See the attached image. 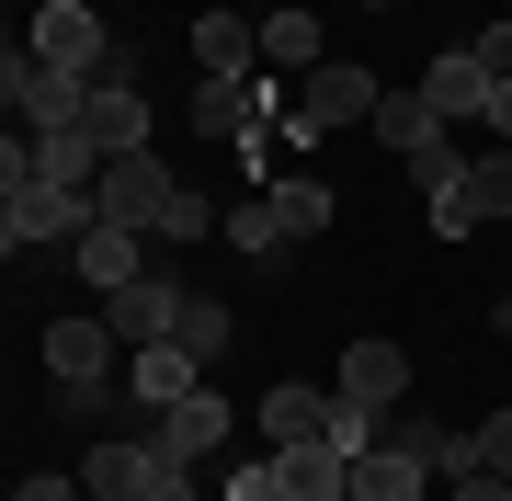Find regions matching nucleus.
I'll return each instance as SVG.
<instances>
[{
    "mask_svg": "<svg viewBox=\"0 0 512 501\" xmlns=\"http://www.w3.org/2000/svg\"><path fill=\"white\" fill-rule=\"evenodd\" d=\"M103 205L80 194V183H57V171H35V149H0V251H46V240H80Z\"/></svg>",
    "mask_w": 512,
    "mask_h": 501,
    "instance_id": "f257e3e1",
    "label": "nucleus"
},
{
    "mask_svg": "<svg viewBox=\"0 0 512 501\" xmlns=\"http://www.w3.org/2000/svg\"><path fill=\"white\" fill-rule=\"evenodd\" d=\"M376 103H387V80H376V69H353V57H319V69L296 80V114H285V149L308 160L319 137H342V126H376Z\"/></svg>",
    "mask_w": 512,
    "mask_h": 501,
    "instance_id": "f03ea898",
    "label": "nucleus"
},
{
    "mask_svg": "<svg viewBox=\"0 0 512 501\" xmlns=\"http://www.w3.org/2000/svg\"><path fill=\"white\" fill-rule=\"evenodd\" d=\"M251 422H262V445H274V456H285V445H342V456L376 445V422H365L342 388H296V376H285V388H262Z\"/></svg>",
    "mask_w": 512,
    "mask_h": 501,
    "instance_id": "7ed1b4c3",
    "label": "nucleus"
},
{
    "mask_svg": "<svg viewBox=\"0 0 512 501\" xmlns=\"http://www.w3.org/2000/svg\"><path fill=\"white\" fill-rule=\"evenodd\" d=\"M0 103H12V137H57V126L92 114V80H80V69H46L35 46H12V57H0Z\"/></svg>",
    "mask_w": 512,
    "mask_h": 501,
    "instance_id": "20e7f679",
    "label": "nucleus"
},
{
    "mask_svg": "<svg viewBox=\"0 0 512 501\" xmlns=\"http://www.w3.org/2000/svg\"><path fill=\"white\" fill-rule=\"evenodd\" d=\"M92 205H103L114 228H148V240H160V228H171V205H183V183H171V160L126 149V160H114L103 183H92Z\"/></svg>",
    "mask_w": 512,
    "mask_h": 501,
    "instance_id": "39448f33",
    "label": "nucleus"
},
{
    "mask_svg": "<svg viewBox=\"0 0 512 501\" xmlns=\"http://www.w3.org/2000/svg\"><path fill=\"white\" fill-rule=\"evenodd\" d=\"M285 92H274V69H251V80H194V137H251V126H285Z\"/></svg>",
    "mask_w": 512,
    "mask_h": 501,
    "instance_id": "423d86ee",
    "label": "nucleus"
},
{
    "mask_svg": "<svg viewBox=\"0 0 512 501\" xmlns=\"http://www.w3.org/2000/svg\"><path fill=\"white\" fill-rule=\"evenodd\" d=\"M23 46H35L46 69H80V80H103V69H114V35H103V12H92V0H46Z\"/></svg>",
    "mask_w": 512,
    "mask_h": 501,
    "instance_id": "0eeeda50",
    "label": "nucleus"
},
{
    "mask_svg": "<svg viewBox=\"0 0 512 501\" xmlns=\"http://www.w3.org/2000/svg\"><path fill=\"white\" fill-rule=\"evenodd\" d=\"M239 433V410L217 388H194V399H171L160 422H148V456H171V467H217V445Z\"/></svg>",
    "mask_w": 512,
    "mask_h": 501,
    "instance_id": "6e6552de",
    "label": "nucleus"
},
{
    "mask_svg": "<svg viewBox=\"0 0 512 501\" xmlns=\"http://www.w3.org/2000/svg\"><path fill=\"white\" fill-rule=\"evenodd\" d=\"M183 308H194V285H171L160 262L103 297V319H114V342H126V353H137V342H171V331H183Z\"/></svg>",
    "mask_w": 512,
    "mask_h": 501,
    "instance_id": "1a4fd4ad",
    "label": "nucleus"
},
{
    "mask_svg": "<svg viewBox=\"0 0 512 501\" xmlns=\"http://www.w3.org/2000/svg\"><path fill=\"white\" fill-rule=\"evenodd\" d=\"M342 399L365 410V422H387V410L410 399V353L399 342H342Z\"/></svg>",
    "mask_w": 512,
    "mask_h": 501,
    "instance_id": "9d476101",
    "label": "nucleus"
},
{
    "mask_svg": "<svg viewBox=\"0 0 512 501\" xmlns=\"http://www.w3.org/2000/svg\"><path fill=\"white\" fill-rule=\"evenodd\" d=\"M148 479H160L148 433H92V456H80V490L92 501H148Z\"/></svg>",
    "mask_w": 512,
    "mask_h": 501,
    "instance_id": "9b49d317",
    "label": "nucleus"
},
{
    "mask_svg": "<svg viewBox=\"0 0 512 501\" xmlns=\"http://www.w3.org/2000/svg\"><path fill=\"white\" fill-rule=\"evenodd\" d=\"M114 353H126L114 319H57V331H46V376H57V388H103Z\"/></svg>",
    "mask_w": 512,
    "mask_h": 501,
    "instance_id": "f8f14e48",
    "label": "nucleus"
},
{
    "mask_svg": "<svg viewBox=\"0 0 512 501\" xmlns=\"http://www.w3.org/2000/svg\"><path fill=\"white\" fill-rule=\"evenodd\" d=\"M80 126H92L103 149L126 160V149H148V137H160V103H148L137 80H92V114H80Z\"/></svg>",
    "mask_w": 512,
    "mask_h": 501,
    "instance_id": "ddd939ff",
    "label": "nucleus"
},
{
    "mask_svg": "<svg viewBox=\"0 0 512 501\" xmlns=\"http://www.w3.org/2000/svg\"><path fill=\"white\" fill-rule=\"evenodd\" d=\"M69 262H80V274H92L103 297H114V285H137V274H148V228H114V217H92V228L69 240Z\"/></svg>",
    "mask_w": 512,
    "mask_h": 501,
    "instance_id": "4468645a",
    "label": "nucleus"
},
{
    "mask_svg": "<svg viewBox=\"0 0 512 501\" xmlns=\"http://www.w3.org/2000/svg\"><path fill=\"white\" fill-rule=\"evenodd\" d=\"M194 69H205V80H251V69H262V23L194 12Z\"/></svg>",
    "mask_w": 512,
    "mask_h": 501,
    "instance_id": "2eb2a0df",
    "label": "nucleus"
},
{
    "mask_svg": "<svg viewBox=\"0 0 512 501\" xmlns=\"http://www.w3.org/2000/svg\"><path fill=\"white\" fill-rule=\"evenodd\" d=\"M433 479H444V467H421V456H399V445H387V433H376L365 456H353V501H421Z\"/></svg>",
    "mask_w": 512,
    "mask_h": 501,
    "instance_id": "dca6fc26",
    "label": "nucleus"
},
{
    "mask_svg": "<svg viewBox=\"0 0 512 501\" xmlns=\"http://www.w3.org/2000/svg\"><path fill=\"white\" fill-rule=\"evenodd\" d=\"M421 92H433L444 126H456V114H490V69H478V46H444L433 69H421Z\"/></svg>",
    "mask_w": 512,
    "mask_h": 501,
    "instance_id": "f3484780",
    "label": "nucleus"
},
{
    "mask_svg": "<svg viewBox=\"0 0 512 501\" xmlns=\"http://www.w3.org/2000/svg\"><path fill=\"white\" fill-rule=\"evenodd\" d=\"M262 205H274V217H285V240H319V228L342 217V194H330L319 171H285V183H262Z\"/></svg>",
    "mask_w": 512,
    "mask_h": 501,
    "instance_id": "a211bd4d",
    "label": "nucleus"
},
{
    "mask_svg": "<svg viewBox=\"0 0 512 501\" xmlns=\"http://www.w3.org/2000/svg\"><path fill=\"white\" fill-rule=\"evenodd\" d=\"M274 467H285L296 501H353V456H342V445H285Z\"/></svg>",
    "mask_w": 512,
    "mask_h": 501,
    "instance_id": "6ab92c4d",
    "label": "nucleus"
},
{
    "mask_svg": "<svg viewBox=\"0 0 512 501\" xmlns=\"http://www.w3.org/2000/svg\"><path fill=\"white\" fill-rule=\"evenodd\" d=\"M262 69H296V80L319 69V12H308V0H285V12H262Z\"/></svg>",
    "mask_w": 512,
    "mask_h": 501,
    "instance_id": "aec40b11",
    "label": "nucleus"
},
{
    "mask_svg": "<svg viewBox=\"0 0 512 501\" xmlns=\"http://www.w3.org/2000/svg\"><path fill=\"white\" fill-rule=\"evenodd\" d=\"M228 251H251V262H285L296 240H285V217H274V205L251 194V205H228Z\"/></svg>",
    "mask_w": 512,
    "mask_h": 501,
    "instance_id": "412c9836",
    "label": "nucleus"
},
{
    "mask_svg": "<svg viewBox=\"0 0 512 501\" xmlns=\"http://www.w3.org/2000/svg\"><path fill=\"white\" fill-rule=\"evenodd\" d=\"M228 331H239V308H228V297H194V308H183V331H171V342L217 365V353H228Z\"/></svg>",
    "mask_w": 512,
    "mask_h": 501,
    "instance_id": "4be33fe9",
    "label": "nucleus"
},
{
    "mask_svg": "<svg viewBox=\"0 0 512 501\" xmlns=\"http://www.w3.org/2000/svg\"><path fill=\"white\" fill-rule=\"evenodd\" d=\"M467 194H478V217H490V228H512V149L467 160Z\"/></svg>",
    "mask_w": 512,
    "mask_h": 501,
    "instance_id": "5701e85b",
    "label": "nucleus"
},
{
    "mask_svg": "<svg viewBox=\"0 0 512 501\" xmlns=\"http://www.w3.org/2000/svg\"><path fill=\"white\" fill-rule=\"evenodd\" d=\"M478 228H490V217H478L467 171H456V183H433V240H478Z\"/></svg>",
    "mask_w": 512,
    "mask_h": 501,
    "instance_id": "b1692460",
    "label": "nucleus"
},
{
    "mask_svg": "<svg viewBox=\"0 0 512 501\" xmlns=\"http://www.w3.org/2000/svg\"><path fill=\"white\" fill-rule=\"evenodd\" d=\"M228 501H296V490H285L274 456H239V467H228Z\"/></svg>",
    "mask_w": 512,
    "mask_h": 501,
    "instance_id": "393cba45",
    "label": "nucleus"
},
{
    "mask_svg": "<svg viewBox=\"0 0 512 501\" xmlns=\"http://www.w3.org/2000/svg\"><path fill=\"white\" fill-rule=\"evenodd\" d=\"M57 422H69V433H92V422H126V410H114L103 388H57Z\"/></svg>",
    "mask_w": 512,
    "mask_h": 501,
    "instance_id": "a878e982",
    "label": "nucleus"
},
{
    "mask_svg": "<svg viewBox=\"0 0 512 501\" xmlns=\"http://www.w3.org/2000/svg\"><path fill=\"white\" fill-rule=\"evenodd\" d=\"M444 501H512L501 467H444Z\"/></svg>",
    "mask_w": 512,
    "mask_h": 501,
    "instance_id": "bb28decb",
    "label": "nucleus"
},
{
    "mask_svg": "<svg viewBox=\"0 0 512 501\" xmlns=\"http://www.w3.org/2000/svg\"><path fill=\"white\" fill-rule=\"evenodd\" d=\"M467 445H478V467H501V479H512V410H490V422H478Z\"/></svg>",
    "mask_w": 512,
    "mask_h": 501,
    "instance_id": "cd10ccee",
    "label": "nucleus"
},
{
    "mask_svg": "<svg viewBox=\"0 0 512 501\" xmlns=\"http://www.w3.org/2000/svg\"><path fill=\"white\" fill-rule=\"evenodd\" d=\"M12 501H92V490H80V467H35V479H23Z\"/></svg>",
    "mask_w": 512,
    "mask_h": 501,
    "instance_id": "c85d7f7f",
    "label": "nucleus"
},
{
    "mask_svg": "<svg viewBox=\"0 0 512 501\" xmlns=\"http://www.w3.org/2000/svg\"><path fill=\"white\" fill-rule=\"evenodd\" d=\"M205 228H228V217H217L205 194H183V205H171V228H160V240H205Z\"/></svg>",
    "mask_w": 512,
    "mask_h": 501,
    "instance_id": "c756f323",
    "label": "nucleus"
},
{
    "mask_svg": "<svg viewBox=\"0 0 512 501\" xmlns=\"http://www.w3.org/2000/svg\"><path fill=\"white\" fill-rule=\"evenodd\" d=\"M148 501H205V467H171V456H160V479H148Z\"/></svg>",
    "mask_w": 512,
    "mask_h": 501,
    "instance_id": "7c9ffc66",
    "label": "nucleus"
},
{
    "mask_svg": "<svg viewBox=\"0 0 512 501\" xmlns=\"http://www.w3.org/2000/svg\"><path fill=\"white\" fill-rule=\"evenodd\" d=\"M478 69H490V80H512V12L490 23V35H478Z\"/></svg>",
    "mask_w": 512,
    "mask_h": 501,
    "instance_id": "2f4dec72",
    "label": "nucleus"
},
{
    "mask_svg": "<svg viewBox=\"0 0 512 501\" xmlns=\"http://www.w3.org/2000/svg\"><path fill=\"white\" fill-rule=\"evenodd\" d=\"M490 137H512V80H490V114H478Z\"/></svg>",
    "mask_w": 512,
    "mask_h": 501,
    "instance_id": "473e14b6",
    "label": "nucleus"
}]
</instances>
